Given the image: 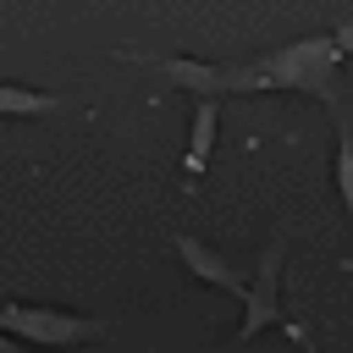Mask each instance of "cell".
Here are the masks:
<instances>
[{"mask_svg": "<svg viewBox=\"0 0 353 353\" xmlns=\"http://www.w3.org/2000/svg\"><path fill=\"white\" fill-rule=\"evenodd\" d=\"M336 66H342V55H336L331 33H309V39H292V44H281V50L259 55V61L232 66V94L292 88V94H314L320 105L336 110V105H342V94H336Z\"/></svg>", "mask_w": 353, "mask_h": 353, "instance_id": "1", "label": "cell"}, {"mask_svg": "<svg viewBox=\"0 0 353 353\" xmlns=\"http://www.w3.org/2000/svg\"><path fill=\"white\" fill-rule=\"evenodd\" d=\"M0 331L22 347H72V342L105 336L110 320H88V314L50 309V303H0Z\"/></svg>", "mask_w": 353, "mask_h": 353, "instance_id": "2", "label": "cell"}, {"mask_svg": "<svg viewBox=\"0 0 353 353\" xmlns=\"http://www.w3.org/2000/svg\"><path fill=\"white\" fill-rule=\"evenodd\" d=\"M281 265H287V232H276L254 265L248 298H243V320H237V342H254L276 314H281Z\"/></svg>", "mask_w": 353, "mask_h": 353, "instance_id": "3", "label": "cell"}, {"mask_svg": "<svg viewBox=\"0 0 353 353\" xmlns=\"http://www.w3.org/2000/svg\"><path fill=\"white\" fill-rule=\"evenodd\" d=\"M121 61L154 66L160 77H171L176 88H188V94H199V99L232 94V66H215V61H193V55H132V50H121Z\"/></svg>", "mask_w": 353, "mask_h": 353, "instance_id": "4", "label": "cell"}, {"mask_svg": "<svg viewBox=\"0 0 353 353\" xmlns=\"http://www.w3.org/2000/svg\"><path fill=\"white\" fill-rule=\"evenodd\" d=\"M171 248H176V259L199 276V281H210V287H221V292H237V298H248V281L226 265V254H215L204 237H193V232H176L171 237Z\"/></svg>", "mask_w": 353, "mask_h": 353, "instance_id": "5", "label": "cell"}, {"mask_svg": "<svg viewBox=\"0 0 353 353\" xmlns=\"http://www.w3.org/2000/svg\"><path fill=\"white\" fill-rule=\"evenodd\" d=\"M215 132H221V99H199V105H193L188 154H182L188 176H204V165H210V149H215Z\"/></svg>", "mask_w": 353, "mask_h": 353, "instance_id": "6", "label": "cell"}, {"mask_svg": "<svg viewBox=\"0 0 353 353\" xmlns=\"http://www.w3.org/2000/svg\"><path fill=\"white\" fill-rule=\"evenodd\" d=\"M61 105H66L61 94L28 88V83H0V116H44V110H61Z\"/></svg>", "mask_w": 353, "mask_h": 353, "instance_id": "7", "label": "cell"}, {"mask_svg": "<svg viewBox=\"0 0 353 353\" xmlns=\"http://www.w3.org/2000/svg\"><path fill=\"white\" fill-rule=\"evenodd\" d=\"M331 176H336V193H342V210H347V226H353V127L336 132V165H331Z\"/></svg>", "mask_w": 353, "mask_h": 353, "instance_id": "8", "label": "cell"}, {"mask_svg": "<svg viewBox=\"0 0 353 353\" xmlns=\"http://www.w3.org/2000/svg\"><path fill=\"white\" fill-rule=\"evenodd\" d=\"M331 44H336V55H353V17H342V22H336Z\"/></svg>", "mask_w": 353, "mask_h": 353, "instance_id": "9", "label": "cell"}, {"mask_svg": "<svg viewBox=\"0 0 353 353\" xmlns=\"http://www.w3.org/2000/svg\"><path fill=\"white\" fill-rule=\"evenodd\" d=\"M287 331H292V342H298V353H325V347H320V342L309 336V325H303V320H292Z\"/></svg>", "mask_w": 353, "mask_h": 353, "instance_id": "10", "label": "cell"}, {"mask_svg": "<svg viewBox=\"0 0 353 353\" xmlns=\"http://www.w3.org/2000/svg\"><path fill=\"white\" fill-rule=\"evenodd\" d=\"M0 353H28V347H22V342H11V336L0 331Z\"/></svg>", "mask_w": 353, "mask_h": 353, "instance_id": "11", "label": "cell"}]
</instances>
